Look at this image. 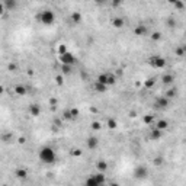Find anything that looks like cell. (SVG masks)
Masks as SVG:
<instances>
[{
  "label": "cell",
  "instance_id": "obj_32",
  "mask_svg": "<svg viewBox=\"0 0 186 186\" xmlns=\"http://www.w3.org/2000/svg\"><path fill=\"white\" fill-rule=\"evenodd\" d=\"M61 71H63V74H70L71 73V66H64V64H61Z\"/></svg>",
  "mask_w": 186,
  "mask_h": 186
},
{
  "label": "cell",
  "instance_id": "obj_20",
  "mask_svg": "<svg viewBox=\"0 0 186 186\" xmlns=\"http://www.w3.org/2000/svg\"><path fill=\"white\" fill-rule=\"evenodd\" d=\"M156 128L160 129V131H164V129L169 128V122H167L166 119H159L157 121V124H156Z\"/></svg>",
  "mask_w": 186,
  "mask_h": 186
},
{
  "label": "cell",
  "instance_id": "obj_10",
  "mask_svg": "<svg viewBox=\"0 0 186 186\" xmlns=\"http://www.w3.org/2000/svg\"><path fill=\"white\" fill-rule=\"evenodd\" d=\"M161 81H163V84H166V86H170L173 84V81H174V76L170 73H166L161 76Z\"/></svg>",
  "mask_w": 186,
  "mask_h": 186
},
{
  "label": "cell",
  "instance_id": "obj_34",
  "mask_svg": "<svg viewBox=\"0 0 186 186\" xmlns=\"http://www.w3.org/2000/svg\"><path fill=\"white\" fill-rule=\"evenodd\" d=\"M68 53L67 51V45H64V44H61V45H58V55H63V54Z\"/></svg>",
  "mask_w": 186,
  "mask_h": 186
},
{
  "label": "cell",
  "instance_id": "obj_3",
  "mask_svg": "<svg viewBox=\"0 0 186 186\" xmlns=\"http://www.w3.org/2000/svg\"><path fill=\"white\" fill-rule=\"evenodd\" d=\"M148 64L153 67V68H164L167 66V61L161 55H151L148 58Z\"/></svg>",
  "mask_w": 186,
  "mask_h": 186
},
{
  "label": "cell",
  "instance_id": "obj_15",
  "mask_svg": "<svg viewBox=\"0 0 186 186\" xmlns=\"http://www.w3.org/2000/svg\"><path fill=\"white\" fill-rule=\"evenodd\" d=\"M81 19H83V16H81V13H80V12H73V13L70 15V20H71V23H74V25L80 23V22H81Z\"/></svg>",
  "mask_w": 186,
  "mask_h": 186
},
{
  "label": "cell",
  "instance_id": "obj_41",
  "mask_svg": "<svg viewBox=\"0 0 186 186\" xmlns=\"http://www.w3.org/2000/svg\"><path fill=\"white\" fill-rule=\"evenodd\" d=\"M9 68H10V70H15V68H16V66H15V64H10V66H9Z\"/></svg>",
  "mask_w": 186,
  "mask_h": 186
},
{
  "label": "cell",
  "instance_id": "obj_33",
  "mask_svg": "<svg viewBox=\"0 0 186 186\" xmlns=\"http://www.w3.org/2000/svg\"><path fill=\"white\" fill-rule=\"evenodd\" d=\"M90 126H92L95 131H99V129H102V124H100V122H98V121H93Z\"/></svg>",
  "mask_w": 186,
  "mask_h": 186
},
{
  "label": "cell",
  "instance_id": "obj_44",
  "mask_svg": "<svg viewBox=\"0 0 186 186\" xmlns=\"http://www.w3.org/2000/svg\"><path fill=\"white\" fill-rule=\"evenodd\" d=\"M5 186H6V185H5Z\"/></svg>",
  "mask_w": 186,
  "mask_h": 186
},
{
  "label": "cell",
  "instance_id": "obj_16",
  "mask_svg": "<svg viewBox=\"0 0 186 186\" xmlns=\"http://www.w3.org/2000/svg\"><path fill=\"white\" fill-rule=\"evenodd\" d=\"M93 176H95V179L98 180V182H99L100 185H102V186H105V183H106V174H105V173H102V172H96L95 174H93Z\"/></svg>",
  "mask_w": 186,
  "mask_h": 186
},
{
  "label": "cell",
  "instance_id": "obj_36",
  "mask_svg": "<svg viewBox=\"0 0 186 186\" xmlns=\"http://www.w3.org/2000/svg\"><path fill=\"white\" fill-rule=\"evenodd\" d=\"M167 26H170V28L176 26V19H174V18H169V19H167Z\"/></svg>",
  "mask_w": 186,
  "mask_h": 186
},
{
  "label": "cell",
  "instance_id": "obj_30",
  "mask_svg": "<svg viewBox=\"0 0 186 186\" xmlns=\"http://www.w3.org/2000/svg\"><path fill=\"white\" fill-rule=\"evenodd\" d=\"M153 164L154 166H161V164H163V156H157V157L153 160Z\"/></svg>",
  "mask_w": 186,
  "mask_h": 186
},
{
  "label": "cell",
  "instance_id": "obj_40",
  "mask_svg": "<svg viewBox=\"0 0 186 186\" xmlns=\"http://www.w3.org/2000/svg\"><path fill=\"white\" fill-rule=\"evenodd\" d=\"M119 5H121V2H112V6H113V7L119 6Z\"/></svg>",
  "mask_w": 186,
  "mask_h": 186
},
{
  "label": "cell",
  "instance_id": "obj_6",
  "mask_svg": "<svg viewBox=\"0 0 186 186\" xmlns=\"http://www.w3.org/2000/svg\"><path fill=\"white\" fill-rule=\"evenodd\" d=\"M147 174H148V170H147L146 166H137L135 170H134V177L135 179H146Z\"/></svg>",
  "mask_w": 186,
  "mask_h": 186
},
{
  "label": "cell",
  "instance_id": "obj_2",
  "mask_svg": "<svg viewBox=\"0 0 186 186\" xmlns=\"http://www.w3.org/2000/svg\"><path fill=\"white\" fill-rule=\"evenodd\" d=\"M36 19L40 20L42 25H46V26H50V25H53L54 20H55V15H54L53 10H42L40 15H36Z\"/></svg>",
  "mask_w": 186,
  "mask_h": 186
},
{
  "label": "cell",
  "instance_id": "obj_21",
  "mask_svg": "<svg viewBox=\"0 0 186 186\" xmlns=\"http://www.w3.org/2000/svg\"><path fill=\"white\" fill-rule=\"evenodd\" d=\"M84 186H102L99 183V182H98V180L95 179V176H89V177H87L86 179V182H84Z\"/></svg>",
  "mask_w": 186,
  "mask_h": 186
},
{
  "label": "cell",
  "instance_id": "obj_31",
  "mask_svg": "<svg viewBox=\"0 0 186 186\" xmlns=\"http://www.w3.org/2000/svg\"><path fill=\"white\" fill-rule=\"evenodd\" d=\"M161 38H163V36H161V33L157 32V31L151 33V41H156V42H157V41H160Z\"/></svg>",
  "mask_w": 186,
  "mask_h": 186
},
{
  "label": "cell",
  "instance_id": "obj_23",
  "mask_svg": "<svg viewBox=\"0 0 186 186\" xmlns=\"http://www.w3.org/2000/svg\"><path fill=\"white\" fill-rule=\"evenodd\" d=\"M124 23H125V20L122 19V18H113L112 19V26L113 28H122L124 26Z\"/></svg>",
  "mask_w": 186,
  "mask_h": 186
},
{
  "label": "cell",
  "instance_id": "obj_19",
  "mask_svg": "<svg viewBox=\"0 0 186 186\" xmlns=\"http://www.w3.org/2000/svg\"><path fill=\"white\" fill-rule=\"evenodd\" d=\"M115 81H116V76H115L113 73L106 71V86H113Z\"/></svg>",
  "mask_w": 186,
  "mask_h": 186
},
{
  "label": "cell",
  "instance_id": "obj_38",
  "mask_svg": "<svg viewBox=\"0 0 186 186\" xmlns=\"http://www.w3.org/2000/svg\"><path fill=\"white\" fill-rule=\"evenodd\" d=\"M55 81H57V84H63V83H64V81H63V76H57V77H55Z\"/></svg>",
  "mask_w": 186,
  "mask_h": 186
},
{
  "label": "cell",
  "instance_id": "obj_24",
  "mask_svg": "<svg viewBox=\"0 0 186 186\" xmlns=\"http://www.w3.org/2000/svg\"><path fill=\"white\" fill-rule=\"evenodd\" d=\"M106 126L109 129H116V126H118V122L115 118H108L106 119Z\"/></svg>",
  "mask_w": 186,
  "mask_h": 186
},
{
  "label": "cell",
  "instance_id": "obj_9",
  "mask_svg": "<svg viewBox=\"0 0 186 186\" xmlns=\"http://www.w3.org/2000/svg\"><path fill=\"white\" fill-rule=\"evenodd\" d=\"M86 144H87V148H89V150H96L98 146H99V140L96 138V137H89L86 141Z\"/></svg>",
  "mask_w": 186,
  "mask_h": 186
},
{
  "label": "cell",
  "instance_id": "obj_28",
  "mask_svg": "<svg viewBox=\"0 0 186 186\" xmlns=\"http://www.w3.org/2000/svg\"><path fill=\"white\" fill-rule=\"evenodd\" d=\"M154 83H156V79H154V77H150V79H147L146 81H144V86H146L147 89H151V87L154 86Z\"/></svg>",
  "mask_w": 186,
  "mask_h": 186
},
{
  "label": "cell",
  "instance_id": "obj_22",
  "mask_svg": "<svg viewBox=\"0 0 186 186\" xmlns=\"http://www.w3.org/2000/svg\"><path fill=\"white\" fill-rule=\"evenodd\" d=\"M96 167H98V172L106 173V170H108V163H106V161H103V160H99V161L96 163Z\"/></svg>",
  "mask_w": 186,
  "mask_h": 186
},
{
  "label": "cell",
  "instance_id": "obj_1",
  "mask_svg": "<svg viewBox=\"0 0 186 186\" xmlns=\"http://www.w3.org/2000/svg\"><path fill=\"white\" fill-rule=\"evenodd\" d=\"M40 160L45 164H54L55 160H57V154L54 151L53 147L50 146H44L40 150Z\"/></svg>",
  "mask_w": 186,
  "mask_h": 186
},
{
  "label": "cell",
  "instance_id": "obj_7",
  "mask_svg": "<svg viewBox=\"0 0 186 186\" xmlns=\"http://www.w3.org/2000/svg\"><path fill=\"white\" fill-rule=\"evenodd\" d=\"M161 137H163V131H160V129H157L156 126H153L151 131H150V140L159 141V140H161Z\"/></svg>",
  "mask_w": 186,
  "mask_h": 186
},
{
  "label": "cell",
  "instance_id": "obj_39",
  "mask_svg": "<svg viewBox=\"0 0 186 186\" xmlns=\"http://www.w3.org/2000/svg\"><path fill=\"white\" fill-rule=\"evenodd\" d=\"M57 103H58V100L55 99V98H51V99H50V105H53V106H55Z\"/></svg>",
  "mask_w": 186,
  "mask_h": 186
},
{
  "label": "cell",
  "instance_id": "obj_14",
  "mask_svg": "<svg viewBox=\"0 0 186 186\" xmlns=\"http://www.w3.org/2000/svg\"><path fill=\"white\" fill-rule=\"evenodd\" d=\"M2 3H3V6L6 7L7 10H13V9H16V6H18V2H16V0H3Z\"/></svg>",
  "mask_w": 186,
  "mask_h": 186
},
{
  "label": "cell",
  "instance_id": "obj_8",
  "mask_svg": "<svg viewBox=\"0 0 186 186\" xmlns=\"http://www.w3.org/2000/svg\"><path fill=\"white\" fill-rule=\"evenodd\" d=\"M147 32H148V28L146 25H143V23H140V25L134 28V33L138 35V36H144V35H147Z\"/></svg>",
  "mask_w": 186,
  "mask_h": 186
},
{
  "label": "cell",
  "instance_id": "obj_26",
  "mask_svg": "<svg viewBox=\"0 0 186 186\" xmlns=\"http://www.w3.org/2000/svg\"><path fill=\"white\" fill-rule=\"evenodd\" d=\"M170 5H172L174 9H177V10H183V9H185V3H183V2H180V0L170 2Z\"/></svg>",
  "mask_w": 186,
  "mask_h": 186
},
{
  "label": "cell",
  "instance_id": "obj_5",
  "mask_svg": "<svg viewBox=\"0 0 186 186\" xmlns=\"http://www.w3.org/2000/svg\"><path fill=\"white\" fill-rule=\"evenodd\" d=\"M169 105H170V99L166 98V96H159V98H156V100H154V109H157V111L167 109Z\"/></svg>",
  "mask_w": 186,
  "mask_h": 186
},
{
  "label": "cell",
  "instance_id": "obj_18",
  "mask_svg": "<svg viewBox=\"0 0 186 186\" xmlns=\"http://www.w3.org/2000/svg\"><path fill=\"white\" fill-rule=\"evenodd\" d=\"M174 55H177V57H185L186 55V44H182V45L176 46Z\"/></svg>",
  "mask_w": 186,
  "mask_h": 186
},
{
  "label": "cell",
  "instance_id": "obj_12",
  "mask_svg": "<svg viewBox=\"0 0 186 186\" xmlns=\"http://www.w3.org/2000/svg\"><path fill=\"white\" fill-rule=\"evenodd\" d=\"M93 89H95V92L98 93H105L108 90V86L103 84V83H99V81H95L93 83Z\"/></svg>",
  "mask_w": 186,
  "mask_h": 186
},
{
  "label": "cell",
  "instance_id": "obj_42",
  "mask_svg": "<svg viewBox=\"0 0 186 186\" xmlns=\"http://www.w3.org/2000/svg\"><path fill=\"white\" fill-rule=\"evenodd\" d=\"M111 186H119V185H118V183H112V185H111Z\"/></svg>",
  "mask_w": 186,
  "mask_h": 186
},
{
  "label": "cell",
  "instance_id": "obj_29",
  "mask_svg": "<svg viewBox=\"0 0 186 186\" xmlns=\"http://www.w3.org/2000/svg\"><path fill=\"white\" fill-rule=\"evenodd\" d=\"M63 119H64V121L73 119V116H71V112H70V109H66V111L63 112Z\"/></svg>",
  "mask_w": 186,
  "mask_h": 186
},
{
  "label": "cell",
  "instance_id": "obj_25",
  "mask_svg": "<svg viewBox=\"0 0 186 186\" xmlns=\"http://www.w3.org/2000/svg\"><path fill=\"white\" fill-rule=\"evenodd\" d=\"M164 96H166V98H169V99L176 98V96H177V89H176V87H170V89L166 92V95H164Z\"/></svg>",
  "mask_w": 186,
  "mask_h": 186
},
{
  "label": "cell",
  "instance_id": "obj_37",
  "mask_svg": "<svg viewBox=\"0 0 186 186\" xmlns=\"http://www.w3.org/2000/svg\"><path fill=\"white\" fill-rule=\"evenodd\" d=\"M71 156H74V157H80V156H81V151H80L79 148H74L73 151H71Z\"/></svg>",
  "mask_w": 186,
  "mask_h": 186
},
{
  "label": "cell",
  "instance_id": "obj_13",
  "mask_svg": "<svg viewBox=\"0 0 186 186\" xmlns=\"http://www.w3.org/2000/svg\"><path fill=\"white\" fill-rule=\"evenodd\" d=\"M15 176L18 177V179H26L28 177V170L26 169H23V167H20V169H16L15 170Z\"/></svg>",
  "mask_w": 186,
  "mask_h": 186
},
{
  "label": "cell",
  "instance_id": "obj_43",
  "mask_svg": "<svg viewBox=\"0 0 186 186\" xmlns=\"http://www.w3.org/2000/svg\"><path fill=\"white\" fill-rule=\"evenodd\" d=\"M185 113H186V109H185Z\"/></svg>",
  "mask_w": 186,
  "mask_h": 186
},
{
  "label": "cell",
  "instance_id": "obj_35",
  "mask_svg": "<svg viewBox=\"0 0 186 186\" xmlns=\"http://www.w3.org/2000/svg\"><path fill=\"white\" fill-rule=\"evenodd\" d=\"M70 112H71V116H73V119H76V118L79 116V109H77V108H70Z\"/></svg>",
  "mask_w": 186,
  "mask_h": 186
},
{
  "label": "cell",
  "instance_id": "obj_27",
  "mask_svg": "<svg viewBox=\"0 0 186 186\" xmlns=\"http://www.w3.org/2000/svg\"><path fill=\"white\" fill-rule=\"evenodd\" d=\"M143 121H144V124H146V125H151V124H153V121H154V116L153 115H150V113H147V115L143 116Z\"/></svg>",
  "mask_w": 186,
  "mask_h": 186
},
{
  "label": "cell",
  "instance_id": "obj_11",
  "mask_svg": "<svg viewBox=\"0 0 186 186\" xmlns=\"http://www.w3.org/2000/svg\"><path fill=\"white\" fill-rule=\"evenodd\" d=\"M29 113H31V116H40L41 115V106L40 105H36V103L29 105Z\"/></svg>",
  "mask_w": 186,
  "mask_h": 186
},
{
  "label": "cell",
  "instance_id": "obj_4",
  "mask_svg": "<svg viewBox=\"0 0 186 186\" xmlns=\"http://www.w3.org/2000/svg\"><path fill=\"white\" fill-rule=\"evenodd\" d=\"M58 60L61 61V64H64V66H71V67L77 63V58H76L74 54H71L70 51L66 54H63V55H58Z\"/></svg>",
  "mask_w": 186,
  "mask_h": 186
},
{
  "label": "cell",
  "instance_id": "obj_17",
  "mask_svg": "<svg viewBox=\"0 0 186 186\" xmlns=\"http://www.w3.org/2000/svg\"><path fill=\"white\" fill-rule=\"evenodd\" d=\"M13 92L18 95V96H25L26 95V87L23 86V84H16V86L13 87Z\"/></svg>",
  "mask_w": 186,
  "mask_h": 186
}]
</instances>
